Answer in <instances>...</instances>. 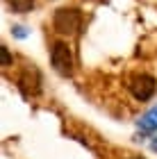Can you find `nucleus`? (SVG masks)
I'll use <instances>...</instances> for the list:
<instances>
[{
  "mask_svg": "<svg viewBox=\"0 0 157 159\" xmlns=\"http://www.w3.org/2000/svg\"><path fill=\"white\" fill-rule=\"evenodd\" d=\"M12 32H14V37H18V39H25V37H27V32H25L23 25H14Z\"/></svg>",
  "mask_w": 157,
  "mask_h": 159,
  "instance_id": "8",
  "label": "nucleus"
},
{
  "mask_svg": "<svg viewBox=\"0 0 157 159\" xmlns=\"http://www.w3.org/2000/svg\"><path fill=\"white\" fill-rule=\"evenodd\" d=\"M80 23H82V14H80V9H75V7H62V9L55 11V18H53L55 32L68 34V37L80 30Z\"/></svg>",
  "mask_w": 157,
  "mask_h": 159,
  "instance_id": "1",
  "label": "nucleus"
},
{
  "mask_svg": "<svg viewBox=\"0 0 157 159\" xmlns=\"http://www.w3.org/2000/svg\"><path fill=\"white\" fill-rule=\"evenodd\" d=\"M50 64H53V68H55L62 77H71V75H73V52H71V48H68L64 41L53 43Z\"/></svg>",
  "mask_w": 157,
  "mask_h": 159,
  "instance_id": "2",
  "label": "nucleus"
},
{
  "mask_svg": "<svg viewBox=\"0 0 157 159\" xmlns=\"http://www.w3.org/2000/svg\"><path fill=\"white\" fill-rule=\"evenodd\" d=\"M18 89L25 98H34L41 93V73L34 66H27L18 77Z\"/></svg>",
  "mask_w": 157,
  "mask_h": 159,
  "instance_id": "4",
  "label": "nucleus"
},
{
  "mask_svg": "<svg viewBox=\"0 0 157 159\" xmlns=\"http://www.w3.org/2000/svg\"><path fill=\"white\" fill-rule=\"evenodd\" d=\"M7 5H9V9L16 11V14H27L34 7V0H7Z\"/></svg>",
  "mask_w": 157,
  "mask_h": 159,
  "instance_id": "6",
  "label": "nucleus"
},
{
  "mask_svg": "<svg viewBox=\"0 0 157 159\" xmlns=\"http://www.w3.org/2000/svg\"><path fill=\"white\" fill-rule=\"evenodd\" d=\"M153 150H157V143H153Z\"/></svg>",
  "mask_w": 157,
  "mask_h": 159,
  "instance_id": "10",
  "label": "nucleus"
},
{
  "mask_svg": "<svg viewBox=\"0 0 157 159\" xmlns=\"http://www.w3.org/2000/svg\"><path fill=\"white\" fill-rule=\"evenodd\" d=\"M130 91H132V96L141 100V102H146V100H150L155 96V91H157V82H155V77L153 75H148V73H141V75H134L130 80Z\"/></svg>",
  "mask_w": 157,
  "mask_h": 159,
  "instance_id": "3",
  "label": "nucleus"
},
{
  "mask_svg": "<svg viewBox=\"0 0 157 159\" xmlns=\"http://www.w3.org/2000/svg\"><path fill=\"white\" fill-rule=\"evenodd\" d=\"M0 59H2V66H9L12 64V55H9V50H7L5 46L0 48Z\"/></svg>",
  "mask_w": 157,
  "mask_h": 159,
  "instance_id": "7",
  "label": "nucleus"
},
{
  "mask_svg": "<svg viewBox=\"0 0 157 159\" xmlns=\"http://www.w3.org/2000/svg\"><path fill=\"white\" fill-rule=\"evenodd\" d=\"M137 127H139V132H141V134H153V132H157V107H155V109H150L148 114H144V116L139 118Z\"/></svg>",
  "mask_w": 157,
  "mask_h": 159,
  "instance_id": "5",
  "label": "nucleus"
},
{
  "mask_svg": "<svg viewBox=\"0 0 157 159\" xmlns=\"http://www.w3.org/2000/svg\"><path fill=\"white\" fill-rule=\"evenodd\" d=\"M127 159H144V157H137V155H134V157H127Z\"/></svg>",
  "mask_w": 157,
  "mask_h": 159,
  "instance_id": "9",
  "label": "nucleus"
}]
</instances>
